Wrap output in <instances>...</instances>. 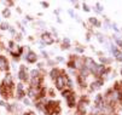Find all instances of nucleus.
<instances>
[{"label":"nucleus","instance_id":"nucleus-13","mask_svg":"<svg viewBox=\"0 0 122 115\" xmlns=\"http://www.w3.org/2000/svg\"><path fill=\"white\" fill-rule=\"evenodd\" d=\"M90 23L93 24V26H97V27H100V26H102V23H100L99 21H97V18H93V17L90 18Z\"/></svg>","mask_w":122,"mask_h":115},{"label":"nucleus","instance_id":"nucleus-20","mask_svg":"<svg viewBox=\"0 0 122 115\" xmlns=\"http://www.w3.org/2000/svg\"><path fill=\"white\" fill-rule=\"evenodd\" d=\"M97 38H98V40H99V42H104V39H103V35L102 34H97Z\"/></svg>","mask_w":122,"mask_h":115},{"label":"nucleus","instance_id":"nucleus-29","mask_svg":"<svg viewBox=\"0 0 122 115\" xmlns=\"http://www.w3.org/2000/svg\"><path fill=\"white\" fill-rule=\"evenodd\" d=\"M57 61H58V62H63V58H62V57H58Z\"/></svg>","mask_w":122,"mask_h":115},{"label":"nucleus","instance_id":"nucleus-5","mask_svg":"<svg viewBox=\"0 0 122 115\" xmlns=\"http://www.w3.org/2000/svg\"><path fill=\"white\" fill-rule=\"evenodd\" d=\"M9 68V63L5 57L0 56V70H6Z\"/></svg>","mask_w":122,"mask_h":115},{"label":"nucleus","instance_id":"nucleus-1","mask_svg":"<svg viewBox=\"0 0 122 115\" xmlns=\"http://www.w3.org/2000/svg\"><path fill=\"white\" fill-rule=\"evenodd\" d=\"M96 65H97V63H96L92 58H90V57H87V58L83 59V68L87 69L88 72H91V70L96 67Z\"/></svg>","mask_w":122,"mask_h":115},{"label":"nucleus","instance_id":"nucleus-14","mask_svg":"<svg viewBox=\"0 0 122 115\" xmlns=\"http://www.w3.org/2000/svg\"><path fill=\"white\" fill-rule=\"evenodd\" d=\"M58 76H59V70H57V69H53V70L51 72V78H52V79H55V80H56Z\"/></svg>","mask_w":122,"mask_h":115},{"label":"nucleus","instance_id":"nucleus-16","mask_svg":"<svg viewBox=\"0 0 122 115\" xmlns=\"http://www.w3.org/2000/svg\"><path fill=\"white\" fill-rule=\"evenodd\" d=\"M10 15H11V12H10L9 9H5V10L3 11V16H4V17H9Z\"/></svg>","mask_w":122,"mask_h":115},{"label":"nucleus","instance_id":"nucleus-9","mask_svg":"<svg viewBox=\"0 0 122 115\" xmlns=\"http://www.w3.org/2000/svg\"><path fill=\"white\" fill-rule=\"evenodd\" d=\"M40 84H41V79H40L39 76L31 79V87H39Z\"/></svg>","mask_w":122,"mask_h":115},{"label":"nucleus","instance_id":"nucleus-27","mask_svg":"<svg viewBox=\"0 0 122 115\" xmlns=\"http://www.w3.org/2000/svg\"><path fill=\"white\" fill-rule=\"evenodd\" d=\"M69 15H70L71 17H75V15H74V12H73L71 10H69Z\"/></svg>","mask_w":122,"mask_h":115},{"label":"nucleus","instance_id":"nucleus-31","mask_svg":"<svg viewBox=\"0 0 122 115\" xmlns=\"http://www.w3.org/2000/svg\"><path fill=\"white\" fill-rule=\"evenodd\" d=\"M50 115H57V113H51Z\"/></svg>","mask_w":122,"mask_h":115},{"label":"nucleus","instance_id":"nucleus-24","mask_svg":"<svg viewBox=\"0 0 122 115\" xmlns=\"http://www.w3.org/2000/svg\"><path fill=\"white\" fill-rule=\"evenodd\" d=\"M82 7H83V10H85L86 12H88V11H90V7H88V6H87L86 4H83V6H82Z\"/></svg>","mask_w":122,"mask_h":115},{"label":"nucleus","instance_id":"nucleus-21","mask_svg":"<svg viewBox=\"0 0 122 115\" xmlns=\"http://www.w3.org/2000/svg\"><path fill=\"white\" fill-rule=\"evenodd\" d=\"M70 47V45H69V42H63V45H62V48L64 50V48H69Z\"/></svg>","mask_w":122,"mask_h":115},{"label":"nucleus","instance_id":"nucleus-32","mask_svg":"<svg viewBox=\"0 0 122 115\" xmlns=\"http://www.w3.org/2000/svg\"><path fill=\"white\" fill-rule=\"evenodd\" d=\"M121 74H122V68H121Z\"/></svg>","mask_w":122,"mask_h":115},{"label":"nucleus","instance_id":"nucleus-15","mask_svg":"<svg viewBox=\"0 0 122 115\" xmlns=\"http://www.w3.org/2000/svg\"><path fill=\"white\" fill-rule=\"evenodd\" d=\"M73 94H74V93H73L71 91H63V97L66 98V99H68V98L70 97V96H73Z\"/></svg>","mask_w":122,"mask_h":115},{"label":"nucleus","instance_id":"nucleus-17","mask_svg":"<svg viewBox=\"0 0 122 115\" xmlns=\"http://www.w3.org/2000/svg\"><path fill=\"white\" fill-rule=\"evenodd\" d=\"M30 75H31V78H38V76H39V72L34 69V70H31Z\"/></svg>","mask_w":122,"mask_h":115},{"label":"nucleus","instance_id":"nucleus-30","mask_svg":"<svg viewBox=\"0 0 122 115\" xmlns=\"http://www.w3.org/2000/svg\"><path fill=\"white\" fill-rule=\"evenodd\" d=\"M48 64H50V65H53L55 63H53V62H52V61H48Z\"/></svg>","mask_w":122,"mask_h":115},{"label":"nucleus","instance_id":"nucleus-26","mask_svg":"<svg viewBox=\"0 0 122 115\" xmlns=\"http://www.w3.org/2000/svg\"><path fill=\"white\" fill-rule=\"evenodd\" d=\"M41 4H42V6H44V7H48V3H45V1H42Z\"/></svg>","mask_w":122,"mask_h":115},{"label":"nucleus","instance_id":"nucleus-7","mask_svg":"<svg viewBox=\"0 0 122 115\" xmlns=\"http://www.w3.org/2000/svg\"><path fill=\"white\" fill-rule=\"evenodd\" d=\"M27 61L29 62V63H34V62H36V59H38V56H36V53H34V52H31V51H29V53L27 55Z\"/></svg>","mask_w":122,"mask_h":115},{"label":"nucleus","instance_id":"nucleus-2","mask_svg":"<svg viewBox=\"0 0 122 115\" xmlns=\"http://www.w3.org/2000/svg\"><path fill=\"white\" fill-rule=\"evenodd\" d=\"M28 93H29V97H30V98H38V97H40V94H41V90H40L39 87H31Z\"/></svg>","mask_w":122,"mask_h":115},{"label":"nucleus","instance_id":"nucleus-19","mask_svg":"<svg viewBox=\"0 0 122 115\" xmlns=\"http://www.w3.org/2000/svg\"><path fill=\"white\" fill-rule=\"evenodd\" d=\"M115 40H116V44L122 48V39H120V38H117V37H115Z\"/></svg>","mask_w":122,"mask_h":115},{"label":"nucleus","instance_id":"nucleus-4","mask_svg":"<svg viewBox=\"0 0 122 115\" xmlns=\"http://www.w3.org/2000/svg\"><path fill=\"white\" fill-rule=\"evenodd\" d=\"M9 45H10V52L12 53V55H17V53H20L22 50H21V48L18 47V46H17V45H15L12 41H10L9 42Z\"/></svg>","mask_w":122,"mask_h":115},{"label":"nucleus","instance_id":"nucleus-28","mask_svg":"<svg viewBox=\"0 0 122 115\" xmlns=\"http://www.w3.org/2000/svg\"><path fill=\"white\" fill-rule=\"evenodd\" d=\"M76 51H77V52H82V51H83V48H82V47H77V48H76Z\"/></svg>","mask_w":122,"mask_h":115},{"label":"nucleus","instance_id":"nucleus-3","mask_svg":"<svg viewBox=\"0 0 122 115\" xmlns=\"http://www.w3.org/2000/svg\"><path fill=\"white\" fill-rule=\"evenodd\" d=\"M41 39H42V42H44V44H47V45H50V44L53 42V38L51 37L50 33H44L42 37H41Z\"/></svg>","mask_w":122,"mask_h":115},{"label":"nucleus","instance_id":"nucleus-23","mask_svg":"<svg viewBox=\"0 0 122 115\" xmlns=\"http://www.w3.org/2000/svg\"><path fill=\"white\" fill-rule=\"evenodd\" d=\"M96 6H97V10H96L97 12H100V11L103 10V7L100 6V4H99V3H97V5H96Z\"/></svg>","mask_w":122,"mask_h":115},{"label":"nucleus","instance_id":"nucleus-11","mask_svg":"<svg viewBox=\"0 0 122 115\" xmlns=\"http://www.w3.org/2000/svg\"><path fill=\"white\" fill-rule=\"evenodd\" d=\"M66 101H68V104H69V107H70V108H73V107L75 105V94L70 96V97H69Z\"/></svg>","mask_w":122,"mask_h":115},{"label":"nucleus","instance_id":"nucleus-12","mask_svg":"<svg viewBox=\"0 0 122 115\" xmlns=\"http://www.w3.org/2000/svg\"><path fill=\"white\" fill-rule=\"evenodd\" d=\"M20 79H21V80H27V79H28L24 67H22V69H21V72H20Z\"/></svg>","mask_w":122,"mask_h":115},{"label":"nucleus","instance_id":"nucleus-18","mask_svg":"<svg viewBox=\"0 0 122 115\" xmlns=\"http://www.w3.org/2000/svg\"><path fill=\"white\" fill-rule=\"evenodd\" d=\"M17 98H24V92L17 90Z\"/></svg>","mask_w":122,"mask_h":115},{"label":"nucleus","instance_id":"nucleus-10","mask_svg":"<svg viewBox=\"0 0 122 115\" xmlns=\"http://www.w3.org/2000/svg\"><path fill=\"white\" fill-rule=\"evenodd\" d=\"M102 80H97V81H93L92 83V86H91V89L92 90H97V89H99L100 86H102Z\"/></svg>","mask_w":122,"mask_h":115},{"label":"nucleus","instance_id":"nucleus-25","mask_svg":"<svg viewBox=\"0 0 122 115\" xmlns=\"http://www.w3.org/2000/svg\"><path fill=\"white\" fill-rule=\"evenodd\" d=\"M23 102H24V104H27V105H29V104H30V101H29V99H27V98H23Z\"/></svg>","mask_w":122,"mask_h":115},{"label":"nucleus","instance_id":"nucleus-6","mask_svg":"<svg viewBox=\"0 0 122 115\" xmlns=\"http://www.w3.org/2000/svg\"><path fill=\"white\" fill-rule=\"evenodd\" d=\"M74 67L77 68V69H82V68H83V59L75 57V58H74Z\"/></svg>","mask_w":122,"mask_h":115},{"label":"nucleus","instance_id":"nucleus-22","mask_svg":"<svg viewBox=\"0 0 122 115\" xmlns=\"http://www.w3.org/2000/svg\"><path fill=\"white\" fill-rule=\"evenodd\" d=\"M0 28H1L3 30H5V29L9 28V24H7V23H1V27H0Z\"/></svg>","mask_w":122,"mask_h":115},{"label":"nucleus","instance_id":"nucleus-8","mask_svg":"<svg viewBox=\"0 0 122 115\" xmlns=\"http://www.w3.org/2000/svg\"><path fill=\"white\" fill-rule=\"evenodd\" d=\"M56 86H57L58 90H62V89L64 87V83H63V78H62V75H59V76L56 79Z\"/></svg>","mask_w":122,"mask_h":115}]
</instances>
